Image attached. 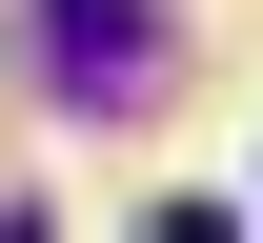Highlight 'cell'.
I'll use <instances>...</instances> for the list:
<instances>
[{
  "label": "cell",
  "instance_id": "obj_1",
  "mask_svg": "<svg viewBox=\"0 0 263 243\" xmlns=\"http://www.w3.org/2000/svg\"><path fill=\"white\" fill-rule=\"evenodd\" d=\"M162 0H41V81L61 102H162Z\"/></svg>",
  "mask_w": 263,
  "mask_h": 243
}]
</instances>
